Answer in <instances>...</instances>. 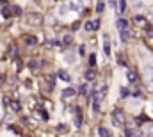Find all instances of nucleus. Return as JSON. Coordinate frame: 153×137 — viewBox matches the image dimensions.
<instances>
[{"instance_id":"obj_1","label":"nucleus","mask_w":153,"mask_h":137,"mask_svg":"<svg viewBox=\"0 0 153 137\" xmlns=\"http://www.w3.org/2000/svg\"><path fill=\"white\" fill-rule=\"evenodd\" d=\"M91 96H93V109H94V112H98L100 111V102H102V98H103V93L98 89H94L93 93H91Z\"/></svg>"},{"instance_id":"obj_2","label":"nucleus","mask_w":153,"mask_h":137,"mask_svg":"<svg viewBox=\"0 0 153 137\" xmlns=\"http://www.w3.org/2000/svg\"><path fill=\"white\" fill-rule=\"evenodd\" d=\"M23 43H25L27 46H36V45H37V37L32 36V34H25V36H23Z\"/></svg>"},{"instance_id":"obj_3","label":"nucleus","mask_w":153,"mask_h":137,"mask_svg":"<svg viewBox=\"0 0 153 137\" xmlns=\"http://www.w3.org/2000/svg\"><path fill=\"white\" fill-rule=\"evenodd\" d=\"M100 29V20H94V21H87L86 23V30H98Z\"/></svg>"},{"instance_id":"obj_4","label":"nucleus","mask_w":153,"mask_h":137,"mask_svg":"<svg viewBox=\"0 0 153 137\" xmlns=\"http://www.w3.org/2000/svg\"><path fill=\"white\" fill-rule=\"evenodd\" d=\"M77 95V89H73V87H66L64 91H62V98H71V96H75Z\"/></svg>"},{"instance_id":"obj_5","label":"nucleus","mask_w":153,"mask_h":137,"mask_svg":"<svg viewBox=\"0 0 153 137\" xmlns=\"http://www.w3.org/2000/svg\"><path fill=\"white\" fill-rule=\"evenodd\" d=\"M114 123L116 125H123V112L121 111H114Z\"/></svg>"},{"instance_id":"obj_6","label":"nucleus","mask_w":153,"mask_h":137,"mask_svg":"<svg viewBox=\"0 0 153 137\" xmlns=\"http://www.w3.org/2000/svg\"><path fill=\"white\" fill-rule=\"evenodd\" d=\"M12 14H14V12H12V9H11L9 5H4V7H2V16H4L5 20H7V18H11Z\"/></svg>"},{"instance_id":"obj_7","label":"nucleus","mask_w":153,"mask_h":137,"mask_svg":"<svg viewBox=\"0 0 153 137\" xmlns=\"http://www.w3.org/2000/svg\"><path fill=\"white\" fill-rule=\"evenodd\" d=\"M103 53H105V57L111 55V43H109V37H107V36H105V39H103Z\"/></svg>"},{"instance_id":"obj_8","label":"nucleus","mask_w":153,"mask_h":137,"mask_svg":"<svg viewBox=\"0 0 153 137\" xmlns=\"http://www.w3.org/2000/svg\"><path fill=\"white\" fill-rule=\"evenodd\" d=\"M9 105H11V109H12L14 112H20V111H21V103H20L18 100H12V102H9Z\"/></svg>"},{"instance_id":"obj_9","label":"nucleus","mask_w":153,"mask_h":137,"mask_svg":"<svg viewBox=\"0 0 153 137\" xmlns=\"http://www.w3.org/2000/svg\"><path fill=\"white\" fill-rule=\"evenodd\" d=\"M127 25H128V21H127L125 18H119V20L116 21V27H118L119 30H123V29H127Z\"/></svg>"},{"instance_id":"obj_10","label":"nucleus","mask_w":153,"mask_h":137,"mask_svg":"<svg viewBox=\"0 0 153 137\" xmlns=\"http://www.w3.org/2000/svg\"><path fill=\"white\" fill-rule=\"evenodd\" d=\"M39 66H41V62H37L36 59H32V61H29V68H30L32 71H36V70H39Z\"/></svg>"},{"instance_id":"obj_11","label":"nucleus","mask_w":153,"mask_h":137,"mask_svg":"<svg viewBox=\"0 0 153 137\" xmlns=\"http://www.w3.org/2000/svg\"><path fill=\"white\" fill-rule=\"evenodd\" d=\"M127 77H128V80H130V82H135V80H137V71H135V70H128Z\"/></svg>"},{"instance_id":"obj_12","label":"nucleus","mask_w":153,"mask_h":137,"mask_svg":"<svg viewBox=\"0 0 153 137\" xmlns=\"http://www.w3.org/2000/svg\"><path fill=\"white\" fill-rule=\"evenodd\" d=\"M57 77H59V78H62V80H66V82H70V78H71V77L68 75V71H64V70H61V71L57 73Z\"/></svg>"},{"instance_id":"obj_13","label":"nucleus","mask_w":153,"mask_h":137,"mask_svg":"<svg viewBox=\"0 0 153 137\" xmlns=\"http://www.w3.org/2000/svg\"><path fill=\"white\" fill-rule=\"evenodd\" d=\"M96 78V71L94 70H87L86 71V80H94Z\"/></svg>"},{"instance_id":"obj_14","label":"nucleus","mask_w":153,"mask_h":137,"mask_svg":"<svg viewBox=\"0 0 153 137\" xmlns=\"http://www.w3.org/2000/svg\"><path fill=\"white\" fill-rule=\"evenodd\" d=\"M37 112H39V116H41V119H45V121H48V112L43 109V107H37Z\"/></svg>"},{"instance_id":"obj_15","label":"nucleus","mask_w":153,"mask_h":137,"mask_svg":"<svg viewBox=\"0 0 153 137\" xmlns=\"http://www.w3.org/2000/svg\"><path fill=\"white\" fill-rule=\"evenodd\" d=\"M98 134H100V137H111V132H109L105 127H100V128H98Z\"/></svg>"},{"instance_id":"obj_16","label":"nucleus","mask_w":153,"mask_h":137,"mask_svg":"<svg viewBox=\"0 0 153 137\" xmlns=\"http://www.w3.org/2000/svg\"><path fill=\"white\" fill-rule=\"evenodd\" d=\"M146 75H148V80L153 84V66H146Z\"/></svg>"},{"instance_id":"obj_17","label":"nucleus","mask_w":153,"mask_h":137,"mask_svg":"<svg viewBox=\"0 0 153 137\" xmlns=\"http://www.w3.org/2000/svg\"><path fill=\"white\" fill-rule=\"evenodd\" d=\"M71 43H73V37H71L70 34L62 37V45H64V46H68V45H71Z\"/></svg>"},{"instance_id":"obj_18","label":"nucleus","mask_w":153,"mask_h":137,"mask_svg":"<svg viewBox=\"0 0 153 137\" xmlns=\"http://www.w3.org/2000/svg\"><path fill=\"white\" fill-rule=\"evenodd\" d=\"M46 80H48V84H50V91H52V89L55 87V77H53V75H48Z\"/></svg>"},{"instance_id":"obj_19","label":"nucleus","mask_w":153,"mask_h":137,"mask_svg":"<svg viewBox=\"0 0 153 137\" xmlns=\"http://www.w3.org/2000/svg\"><path fill=\"white\" fill-rule=\"evenodd\" d=\"M128 36H130V34H128V30H127V29H123V30H119V37H121L123 41H127V39H128Z\"/></svg>"},{"instance_id":"obj_20","label":"nucleus","mask_w":153,"mask_h":137,"mask_svg":"<svg viewBox=\"0 0 153 137\" xmlns=\"http://www.w3.org/2000/svg\"><path fill=\"white\" fill-rule=\"evenodd\" d=\"M103 9H105V2H103V0H98V5H96V11H98V12H103Z\"/></svg>"},{"instance_id":"obj_21","label":"nucleus","mask_w":153,"mask_h":137,"mask_svg":"<svg viewBox=\"0 0 153 137\" xmlns=\"http://www.w3.org/2000/svg\"><path fill=\"white\" fill-rule=\"evenodd\" d=\"M94 64H96V55L91 53V55H89V66H94Z\"/></svg>"},{"instance_id":"obj_22","label":"nucleus","mask_w":153,"mask_h":137,"mask_svg":"<svg viewBox=\"0 0 153 137\" xmlns=\"http://www.w3.org/2000/svg\"><path fill=\"white\" fill-rule=\"evenodd\" d=\"M127 9V2L125 0H119V12H123Z\"/></svg>"},{"instance_id":"obj_23","label":"nucleus","mask_w":153,"mask_h":137,"mask_svg":"<svg viewBox=\"0 0 153 137\" xmlns=\"http://www.w3.org/2000/svg\"><path fill=\"white\" fill-rule=\"evenodd\" d=\"M12 12H14V16H20V14H21V7L14 5V7H12Z\"/></svg>"},{"instance_id":"obj_24","label":"nucleus","mask_w":153,"mask_h":137,"mask_svg":"<svg viewBox=\"0 0 153 137\" xmlns=\"http://www.w3.org/2000/svg\"><path fill=\"white\" fill-rule=\"evenodd\" d=\"M135 121H137L139 125H143V123H146V121H148V118H146V116H139V118H137Z\"/></svg>"},{"instance_id":"obj_25","label":"nucleus","mask_w":153,"mask_h":137,"mask_svg":"<svg viewBox=\"0 0 153 137\" xmlns=\"http://www.w3.org/2000/svg\"><path fill=\"white\" fill-rule=\"evenodd\" d=\"M146 137H153V123H150V127H148V132H146Z\"/></svg>"},{"instance_id":"obj_26","label":"nucleus","mask_w":153,"mask_h":137,"mask_svg":"<svg viewBox=\"0 0 153 137\" xmlns=\"http://www.w3.org/2000/svg\"><path fill=\"white\" fill-rule=\"evenodd\" d=\"M128 95H130V91H128L127 87H121V96H123V98H127Z\"/></svg>"},{"instance_id":"obj_27","label":"nucleus","mask_w":153,"mask_h":137,"mask_svg":"<svg viewBox=\"0 0 153 137\" xmlns=\"http://www.w3.org/2000/svg\"><path fill=\"white\" fill-rule=\"evenodd\" d=\"M70 9H80V4L78 2H71L70 4Z\"/></svg>"},{"instance_id":"obj_28","label":"nucleus","mask_w":153,"mask_h":137,"mask_svg":"<svg viewBox=\"0 0 153 137\" xmlns=\"http://www.w3.org/2000/svg\"><path fill=\"white\" fill-rule=\"evenodd\" d=\"M82 95H89V91H87V86H80V89H78Z\"/></svg>"},{"instance_id":"obj_29","label":"nucleus","mask_w":153,"mask_h":137,"mask_svg":"<svg viewBox=\"0 0 153 137\" xmlns=\"http://www.w3.org/2000/svg\"><path fill=\"white\" fill-rule=\"evenodd\" d=\"M146 32H148V36H150V37H153V27H152V25H146Z\"/></svg>"},{"instance_id":"obj_30","label":"nucleus","mask_w":153,"mask_h":137,"mask_svg":"<svg viewBox=\"0 0 153 137\" xmlns=\"http://www.w3.org/2000/svg\"><path fill=\"white\" fill-rule=\"evenodd\" d=\"M21 68H23V62H21V59H18V62H16V70L21 71Z\"/></svg>"},{"instance_id":"obj_31","label":"nucleus","mask_w":153,"mask_h":137,"mask_svg":"<svg viewBox=\"0 0 153 137\" xmlns=\"http://www.w3.org/2000/svg\"><path fill=\"white\" fill-rule=\"evenodd\" d=\"M9 130H11L12 134H20V130H18V128H16L14 125H9Z\"/></svg>"},{"instance_id":"obj_32","label":"nucleus","mask_w":153,"mask_h":137,"mask_svg":"<svg viewBox=\"0 0 153 137\" xmlns=\"http://www.w3.org/2000/svg\"><path fill=\"white\" fill-rule=\"evenodd\" d=\"M135 21H137V23H144V18H143V16H135Z\"/></svg>"},{"instance_id":"obj_33","label":"nucleus","mask_w":153,"mask_h":137,"mask_svg":"<svg viewBox=\"0 0 153 137\" xmlns=\"http://www.w3.org/2000/svg\"><path fill=\"white\" fill-rule=\"evenodd\" d=\"M78 27H80V23H78V21H75V23H73V25H71V29H73V30H77V29H78Z\"/></svg>"},{"instance_id":"obj_34","label":"nucleus","mask_w":153,"mask_h":137,"mask_svg":"<svg viewBox=\"0 0 153 137\" xmlns=\"http://www.w3.org/2000/svg\"><path fill=\"white\" fill-rule=\"evenodd\" d=\"M57 130H59V132H66V127H64V125H59Z\"/></svg>"},{"instance_id":"obj_35","label":"nucleus","mask_w":153,"mask_h":137,"mask_svg":"<svg viewBox=\"0 0 153 137\" xmlns=\"http://www.w3.org/2000/svg\"><path fill=\"white\" fill-rule=\"evenodd\" d=\"M2 82H4V77H0V84H2Z\"/></svg>"},{"instance_id":"obj_36","label":"nucleus","mask_w":153,"mask_h":137,"mask_svg":"<svg viewBox=\"0 0 153 137\" xmlns=\"http://www.w3.org/2000/svg\"><path fill=\"white\" fill-rule=\"evenodd\" d=\"M109 2H111V4H112V5H114V4H116V2H114V0H109Z\"/></svg>"},{"instance_id":"obj_37","label":"nucleus","mask_w":153,"mask_h":137,"mask_svg":"<svg viewBox=\"0 0 153 137\" xmlns=\"http://www.w3.org/2000/svg\"><path fill=\"white\" fill-rule=\"evenodd\" d=\"M0 2H2V4H7V0H0Z\"/></svg>"}]
</instances>
